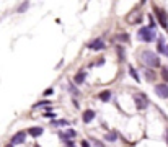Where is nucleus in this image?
I'll return each instance as SVG.
<instances>
[{
  "instance_id": "1a4fd4ad",
  "label": "nucleus",
  "mask_w": 168,
  "mask_h": 147,
  "mask_svg": "<svg viewBox=\"0 0 168 147\" xmlns=\"http://www.w3.org/2000/svg\"><path fill=\"white\" fill-rule=\"evenodd\" d=\"M30 136H33V137H39V136H42V132H44V129L42 128H39V126H33V128H30Z\"/></svg>"
},
{
  "instance_id": "f3484780",
  "label": "nucleus",
  "mask_w": 168,
  "mask_h": 147,
  "mask_svg": "<svg viewBox=\"0 0 168 147\" xmlns=\"http://www.w3.org/2000/svg\"><path fill=\"white\" fill-rule=\"evenodd\" d=\"M145 79L147 80H155V74L152 70H145Z\"/></svg>"
},
{
  "instance_id": "0eeeda50",
  "label": "nucleus",
  "mask_w": 168,
  "mask_h": 147,
  "mask_svg": "<svg viewBox=\"0 0 168 147\" xmlns=\"http://www.w3.org/2000/svg\"><path fill=\"white\" fill-rule=\"evenodd\" d=\"M25 137H26V132H23V131H20V132H17V134H13L12 136V145H18V144H23L25 142Z\"/></svg>"
},
{
  "instance_id": "a211bd4d",
  "label": "nucleus",
  "mask_w": 168,
  "mask_h": 147,
  "mask_svg": "<svg viewBox=\"0 0 168 147\" xmlns=\"http://www.w3.org/2000/svg\"><path fill=\"white\" fill-rule=\"evenodd\" d=\"M129 39V36L126 33H122V34H118V41H122V43H126Z\"/></svg>"
},
{
  "instance_id": "a878e982",
  "label": "nucleus",
  "mask_w": 168,
  "mask_h": 147,
  "mask_svg": "<svg viewBox=\"0 0 168 147\" xmlns=\"http://www.w3.org/2000/svg\"><path fill=\"white\" fill-rule=\"evenodd\" d=\"M82 147H90V144L86 142V141H82Z\"/></svg>"
},
{
  "instance_id": "cd10ccee",
  "label": "nucleus",
  "mask_w": 168,
  "mask_h": 147,
  "mask_svg": "<svg viewBox=\"0 0 168 147\" xmlns=\"http://www.w3.org/2000/svg\"><path fill=\"white\" fill-rule=\"evenodd\" d=\"M166 142H168V132H166Z\"/></svg>"
},
{
  "instance_id": "f8f14e48",
  "label": "nucleus",
  "mask_w": 168,
  "mask_h": 147,
  "mask_svg": "<svg viewBox=\"0 0 168 147\" xmlns=\"http://www.w3.org/2000/svg\"><path fill=\"white\" fill-rule=\"evenodd\" d=\"M129 75L132 77L136 82H141V79H139V74H137V70H136L134 67H129Z\"/></svg>"
},
{
  "instance_id": "39448f33",
  "label": "nucleus",
  "mask_w": 168,
  "mask_h": 147,
  "mask_svg": "<svg viewBox=\"0 0 168 147\" xmlns=\"http://www.w3.org/2000/svg\"><path fill=\"white\" fill-rule=\"evenodd\" d=\"M155 93L160 98H168V85L166 84H158L155 85Z\"/></svg>"
},
{
  "instance_id": "423d86ee",
  "label": "nucleus",
  "mask_w": 168,
  "mask_h": 147,
  "mask_svg": "<svg viewBox=\"0 0 168 147\" xmlns=\"http://www.w3.org/2000/svg\"><path fill=\"white\" fill-rule=\"evenodd\" d=\"M88 48H90L91 51H101V49L106 48V44H105V41L101 39V38H96V39H93V41L88 44Z\"/></svg>"
},
{
  "instance_id": "f03ea898",
  "label": "nucleus",
  "mask_w": 168,
  "mask_h": 147,
  "mask_svg": "<svg viewBox=\"0 0 168 147\" xmlns=\"http://www.w3.org/2000/svg\"><path fill=\"white\" fill-rule=\"evenodd\" d=\"M137 34H139V39L147 41V43H152V41L157 39V34H155V31H153L150 26H142L141 29H139Z\"/></svg>"
},
{
  "instance_id": "aec40b11",
  "label": "nucleus",
  "mask_w": 168,
  "mask_h": 147,
  "mask_svg": "<svg viewBox=\"0 0 168 147\" xmlns=\"http://www.w3.org/2000/svg\"><path fill=\"white\" fill-rule=\"evenodd\" d=\"M162 75H163L165 80H168V65H165V67L162 69Z\"/></svg>"
},
{
  "instance_id": "393cba45",
  "label": "nucleus",
  "mask_w": 168,
  "mask_h": 147,
  "mask_svg": "<svg viewBox=\"0 0 168 147\" xmlns=\"http://www.w3.org/2000/svg\"><path fill=\"white\" fill-rule=\"evenodd\" d=\"M46 116H47V118H54L56 113H51V111H49V113H46Z\"/></svg>"
},
{
  "instance_id": "c85d7f7f",
  "label": "nucleus",
  "mask_w": 168,
  "mask_h": 147,
  "mask_svg": "<svg viewBox=\"0 0 168 147\" xmlns=\"http://www.w3.org/2000/svg\"><path fill=\"white\" fill-rule=\"evenodd\" d=\"M7 147H13V145H12V144H8V145H7Z\"/></svg>"
},
{
  "instance_id": "b1692460",
  "label": "nucleus",
  "mask_w": 168,
  "mask_h": 147,
  "mask_svg": "<svg viewBox=\"0 0 168 147\" xmlns=\"http://www.w3.org/2000/svg\"><path fill=\"white\" fill-rule=\"evenodd\" d=\"M52 92H54V90H52V88H47V90L44 92V95H52Z\"/></svg>"
},
{
  "instance_id": "6e6552de",
  "label": "nucleus",
  "mask_w": 168,
  "mask_h": 147,
  "mask_svg": "<svg viewBox=\"0 0 168 147\" xmlns=\"http://www.w3.org/2000/svg\"><path fill=\"white\" fill-rule=\"evenodd\" d=\"M95 119V111L93 109H86V111H83V123H91Z\"/></svg>"
},
{
  "instance_id": "7ed1b4c3",
  "label": "nucleus",
  "mask_w": 168,
  "mask_h": 147,
  "mask_svg": "<svg viewBox=\"0 0 168 147\" xmlns=\"http://www.w3.org/2000/svg\"><path fill=\"white\" fill-rule=\"evenodd\" d=\"M134 103H136V106L139 109H145L149 106V98H147V95H144V93H137L134 95Z\"/></svg>"
},
{
  "instance_id": "5701e85b",
  "label": "nucleus",
  "mask_w": 168,
  "mask_h": 147,
  "mask_svg": "<svg viewBox=\"0 0 168 147\" xmlns=\"http://www.w3.org/2000/svg\"><path fill=\"white\" fill-rule=\"evenodd\" d=\"M69 90H70L72 93H74V95H78V90H77V88H75L74 85H69Z\"/></svg>"
},
{
  "instance_id": "2eb2a0df",
  "label": "nucleus",
  "mask_w": 168,
  "mask_h": 147,
  "mask_svg": "<svg viewBox=\"0 0 168 147\" xmlns=\"http://www.w3.org/2000/svg\"><path fill=\"white\" fill-rule=\"evenodd\" d=\"M52 124H54V126H69V123L65 119H54Z\"/></svg>"
},
{
  "instance_id": "4be33fe9",
  "label": "nucleus",
  "mask_w": 168,
  "mask_h": 147,
  "mask_svg": "<svg viewBox=\"0 0 168 147\" xmlns=\"http://www.w3.org/2000/svg\"><path fill=\"white\" fill-rule=\"evenodd\" d=\"M77 136V132L74 129H67V137H75Z\"/></svg>"
},
{
  "instance_id": "9d476101",
  "label": "nucleus",
  "mask_w": 168,
  "mask_h": 147,
  "mask_svg": "<svg viewBox=\"0 0 168 147\" xmlns=\"http://www.w3.org/2000/svg\"><path fill=\"white\" fill-rule=\"evenodd\" d=\"M85 79H86V74L85 72H78L77 75H75V84H78V85H82L83 82H85Z\"/></svg>"
},
{
  "instance_id": "dca6fc26",
  "label": "nucleus",
  "mask_w": 168,
  "mask_h": 147,
  "mask_svg": "<svg viewBox=\"0 0 168 147\" xmlns=\"http://www.w3.org/2000/svg\"><path fill=\"white\" fill-rule=\"evenodd\" d=\"M118 54L121 57V61H126V53H124V48L122 46H118Z\"/></svg>"
},
{
  "instance_id": "4468645a",
  "label": "nucleus",
  "mask_w": 168,
  "mask_h": 147,
  "mask_svg": "<svg viewBox=\"0 0 168 147\" xmlns=\"http://www.w3.org/2000/svg\"><path fill=\"white\" fill-rule=\"evenodd\" d=\"M105 139H106V141H109V142H114L116 139H118V136H116V132H108V134L105 136Z\"/></svg>"
},
{
  "instance_id": "bb28decb",
  "label": "nucleus",
  "mask_w": 168,
  "mask_h": 147,
  "mask_svg": "<svg viewBox=\"0 0 168 147\" xmlns=\"http://www.w3.org/2000/svg\"><path fill=\"white\" fill-rule=\"evenodd\" d=\"M165 54H166V56H168V46H166V51H165Z\"/></svg>"
},
{
  "instance_id": "412c9836",
  "label": "nucleus",
  "mask_w": 168,
  "mask_h": 147,
  "mask_svg": "<svg viewBox=\"0 0 168 147\" xmlns=\"http://www.w3.org/2000/svg\"><path fill=\"white\" fill-rule=\"evenodd\" d=\"M28 7H30V3H28V2H25V3H23V5H21L20 8H18V12H20V13H23V12L28 8Z\"/></svg>"
},
{
  "instance_id": "6ab92c4d",
  "label": "nucleus",
  "mask_w": 168,
  "mask_h": 147,
  "mask_svg": "<svg viewBox=\"0 0 168 147\" xmlns=\"http://www.w3.org/2000/svg\"><path fill=\"white\" fill-rule=\"evenodd\" d=\"M47 105H49V101H47V100H42V101H39V103H36L34 108H39V106H47Z\"/></svg>"
},
{
  "instance_id": "ddd939ff",
  "label": "nucleus",
  "mask_w": 168,
  "mask_h": 147,
  "mask_svg": "<svg viewBox=\"0 0 168 147\" xmlns=\"http://www.w3.org/2000/svg\"><path fill=\"white\" fill-rule=\"evenodd\" d=\"M165 51H166V46L163 44V38H160L158 39V53L160 54H165Z\"/></svg>"
},
{
  "instance_id": "20e7f679",
  "label": "nucleus",
  "mask_w": 168,
  "mask_h": 147,
  "mask_svg": "<svg viewBox=\"0 0 168 147\" xmlns=\"http://www.w3.org/2000/svg\"><path fill=\"white\" fill-rule=\"evenodd\" d=\"M153 12H155L157 18H158V23L162 25L163 28H168V17L165 15V12H163L162 8H158V7H155V8H153Z\"/></svg>"
},
{
  "instance_id": "9b49d317",
  "label": "nucleus",
  "mask_w": 168,
  "mask_h": 147,
  "mask_svg": "<svg viewBox=\"0 0 168 147\" xmlns=\"http://www.w3.org/2000/svg\"><path fill=\"white\" fill-rule=\"evenodd\" d=\"M98 98H100L101 101H108L109 98H111V92H109V90H103V92L98 95Z\"/></svg>"
},
{
  "instance_id": "f257e3e1",
  "label": "nucleus",
  "mask_w": 168,
  "mask_h": 147,
  "mask_svg": "<svg viewBox=\"0 0 168 147\" xmlns=\"http://www.w3.org/2000/svg\"><path fill=\"white\" fill-rule=\"evenodd\" d=\"M141 61L149 65V67H158L160 65V59L155 53H152V51H142L141 53Z\"/></svg>"
}]
</instances>
